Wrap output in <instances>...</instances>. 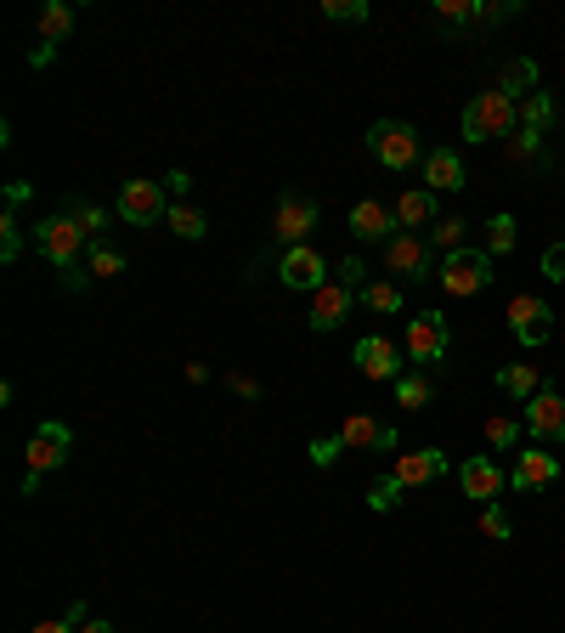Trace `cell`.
<instances>
[{"instance_id":"obj_1","label":"cell","mask_w":565,"mask_h":633,"mask_svg":"<svg viewBox=\"0 0 565 633\" xmlns=\"http://www.w3.org/2000/svg\"><path fill=\"white\" fill-rule=\"evenodd\" d=\"M514 125H520V108H514V97H503V91H480V97L464 108V136H469V142L509 136Z\"/></svg>"},{"instance_id":"obj_2","label":"cell","mask_w":565,"mask_h":633,"mask_svg":"<svg viewBox=\"0 0 565 633\" xmlns=\"http://www.w3.org/2000/svg\"><path fill=\"white\" fill-rule=\"evenodd\" d=\"M79 237H86V226H79L74 215H46V221L34 226L40 255H46L63 277H74V271H79Z\"/></svg>"},{"instance_id":"obj_3","label":"cell","mask_w":565,"mask_h":633,"mask_svg":"<svg viewBox=\"0 0 565 633\" xmlns=\"http://www.w3.org/2000/svg\"><path fill=\"white\" fill-rule=\"evenodd\" d=\"M441 289L447 295H458V300H469V295H480L492 284V255L487 249H458V255H441Z\"/></svg>"},{"instance_id":"obj_4","label":"cell","mask_w":565,"mask_h":633,"mask_svg":"<svg viewBox=\"0 0 565 633\" xmlns=\"http://www.w3.org/2000/svg\"><path fill=\"white\" fill-rule=\"evenodd\" d=\"M368 147L385 170H408L419 158V131L408 125V119H379V125L368 131Z\"/></svg>"},{"instance_id":"obj_5","label":"cell","mask_w":565,"mask_h":633,"mask_svg":"<svg viewBox=\"0 0 565 633\" xmlns=\"http://www.w3.org/2000/svg\"><path fill=\"white\" fill-rule=\"evenodd\" d=\"M385 260H390V271L401 277V284H430V277L441 271L435 249L424 244V237H413V232H396L390 244H385Z\"/></svg>"},{"instance_id":"obj_6","label":"cell","mask_w":565,"mask_h":633,"mask_svg":"<svg viewBox=\"0 0 565 633\" xmlns=\"http://www.w3.org/2000/svg\"><path fill=\"white\" fill-rule=\"evenodd\" d=\"M447 316L441 311H419L408 316V356H413V368H435L441 356H447Z\"/></svg>"},{"instance_id":"obj_7","label":"cell","mask_w":565,"mask_h":633,"mask_svg":"<svg viewBox=\"0 0 565 633\" xmlns=\"http://www.w3.org/2000/svg\"><path fill=\"white\" fill-rule=\"evenodd\" d=\"M509 334L520 340V345H549V334H554V306L549 300H538V295H514L509 300Z\"/></svg>"},{"instance_id":"obj_8","label":"cell","mask_w":565,"mask_h":633,"mask_svg":"<svg viewBox=\"0 0 565 633\" xmlns=\"http://www.w3.org/2000/svg\"><path fill=\"white\" fill-rule=\"evenodd\" d=\"M119 215H125L131 226H158L170 215V192L158 181H125L119 187Z\"/></svg>"},{"instance_id":"obj_9","label":"cell","mask_w":565,"mask_h":633,"mask_svg":"<svg viewBox=\"0 0 565 633\" xmlns=\"http://www.w3.org/2000/svg\"><path fill=\"white\" fill-rule=\"evenodd\" d=\"M272 232H277L289 249H300L306 237L317 232V204H311V198H300V192H282V198H277V215H272Z\"/></svg>"},{"instance_id":"obj_10","label":"cell","mask_w":565,"mask_h":633,"mask_svg":"<svg viewBox=\"0 0 565 633\" xmlns=\"http://www.w3.org/2000/svg\"><path fill=\"white\" fill-rule=\"evenodd\" d=\"M345 453H396V424H379L374 413H351L340 424Z\"/></svg>"},{"instance_id":"obj_11","label":"cell","mask_w":565,"mask_h":633,"mask_svg":"<svg viewBox=\"0 0 565 633\" xmlns=\"http://www.w3.org/2000/svg\"><path fill=\"white\" fill-rule=\"evenodd\" d=\"M351 306H356V289H345L340 277H329V284L311 295V329H317V334H334L345 316H351Z\"/></svg>"},{"instance_id":"obj_12","label":"cell","mask_w":565,"mask_h":633,"mask_svg":"<svg viewBox=\"0 0 565 633\" xmlns=\"http://www.w3.org/2000/svg\"><path fill=\"white\" fill-rule=\"evenodd\" d=\"M277 277H282V284H289V289H306V295H317L322 284H329V260H322L311 244H300V249H289V255H282Z\"/></svg>"},{"instance_id":"obj_13","label":"cell","mask_w":565,"mask_h":633,"mask_svg":"<svg viewBox=\"0 0 565 633\" xmlns=\"http://www.w3.org/2000/svg\"><path fill=\"white\" fill-rule=\"evenodd\" d=\"M68 442H74V435H68V424H40L34 435H29V475H46V469H57L63 458H68Z\"/></svg>"},{"instance_id":"obj_14","label":"cell","mask_w":565,"mask_h":633,"mask_svg":"<svg viewBox=\"0 0 565 633\" xmlns=\"http://www.w3.org/2000/svg\"><path fill=\"white\" fill-rule=\"evenodd\" d=\"M527 430L543 435V442H565V396L560 390H538L532 402H527Z\"/></svg>"},{"instance_id":"obj_15","label":"cell","mask_w":565,"mask_h":633,"mask_svg":"<svg viewBox=\"0 0 565 633\" xmlns=\"http://www.w3.org/2000/svg\"><path fill=\"white\" fill-rule=\"evenodd\" d=\"M549 125H554V97L532 91L527 102H520V153H538V142L549 136Z\"/></svg>"},{"instance_id":"obj_16","label":"cell","mask_w":565,"mask_h":633,"mask_svg":"<svg viewBox=\"0 0 565 633\" xmlns=\"http://www.w3.org/2000/svg\"><path fill=\"white\" fill-rule=\"evenodd\" d=\"M447 469V453L441 447H419V453H396V481L401 487H430L435 475Z\"/></svg>"},{"instance_id":"obj_17","label":"cell","mask_w":565,"mask_h":633,"mask_svg":"<svg viewBox=\"0 0 565 633\" xmlns=\"http://www.w3.org/2000/svg\"><path fill=\"white\" fill-rule=\"evenodd\" d=\"M458 487H464V498H480V503H492L498 492H503V469L480 453V458H469L464 469H458Z\"/></svg>"},{"instance_id":"obj_18","label":"cell","mask_w":565,"mask_h":633,"mask_svg":"<svg viewBox=\"0 0 565 633\" xmlns=\"http://www.w3.org/2000/svg\"><path fill=\"white\" fill-rule=\"evenodd\" d=\"M356 368L368 374V379H401L396 368V345L385 340V334H368V340H356Z\"/></svg>"},{"instance_id":"obj_19","label":"cell","mask_w":565,"mask_h":633,"mask_svg":"<svg viewBox=\"0 0 565 633\" xmlns=\"http://www.w3.org/2000/svg\"><path fill=\"white\" fill-rule=\"evenodd\" d=\"M554 475H560V458H554V453H520L509 487H514V492H538V487L554 481Z\"/></svg>"},{"instance_id":"obj_20","label":"cell","mask_w":565,"mask_h":633,"mask_svg":"<svg viewBox=\"0 0 565 633\" xmlns=\"http://www.w3.org/2000/svg\"><path fill=\"white\" fill-rule=\"evenodd\" d=\"M424 187H430V192H458V187H464V158H458L453 147H435V153L424 158Z\"/></svg>"},{"instance_id":"obj_21","label":"cell","mask_w":565,"mask_h":633,"mask_svg":"<svg viewBox=\"0 0 565 633\" xmlns=\"http://www.w3.org/2000/svg\"><path fill=\"white\" fill-rule=\"evenodd\" d=\"M396 226V210L379 204V198H362V204H351V232L356 237H390Z\"/></svg>"},{"instance_id":"obj_22","label":"cell","mask_w":565,"mask_h":633,"mask_svg":"<svg viewBox=\"0 0 565 633\" xmlns=\"http://www.w3.org/2000/svg\"><path fill=\"white\" fill-rule=\"evenodd\" d=\"M396 221L401 226H435V192L430 187H413L396 198Z\"/></svg>"},{"instance_id":"obj_23","label":"cell","mask_w":565,"mask_h":633,"mask_svg":"<svg viewBox=\"0 0 565 633\" xmlns=\"http://www.w3.org/2000/svg\"><path fill=\"white\" fill-rule=\"evenodd\" d=\"M68 34H74V7L68 0H46V7H40V40H46V46H63Z\"/></svg>"},{"instance_id":"obj_24","label":"cell","mask_w":565,"mask_h":633,"mask_svg":"<svg viewBox=\"0 0 565 633\" xmlns=\"http://www.w3.org/2000/svg\"><path fill=\"white\" fill-rule=\"evenodd\" d=\"M498 390H503V396H514V402H532V396L543 390V379H538V368H532V363H509V368L498 374Z\"/></svg>"},{"instance_id":"obj_25","label":"cell","mask_w":565,"mask_h":633,"mask_svg":"<svg viewBox=\"0 0 565 633\" xmlns=\"http://www.w3.org/2000/svg\"><path fill=\"white\" fill-rule=\"evenodd\" d=\"M498 91H503V97H520V91L532 97V91H538V63H532V57H509V63H503V79H498Z\"/></svg>"},{"instance_id":"obj_26","label":"cell","mask_w":565,"mask_h":633,"mask_svg":"<svg viewBox=\"0 0 565 633\" xmlns=\"http://www.w3.org/2000/svg\"><path fill=\"white\" fill-rule=\"evenodd\" d=\"M356 300L368 306V311H379V316H396V311H401V284H385V277H368Z\"/></svg>"},{"instance_id":"obj_27","label":"cell","mask_w":565,"mask_h":633,"mask_svg":"<svg viewBox=\"0 0 565 633\" xmlns=\"http://www.w3.org/2000/svg\"><path fill=\"white\" fill-rule=\"evenodd\" d=\"M430 396H435V385H430V374H424V368L396 379V402H401V408H430Z\"/></svg>"},{"instance_id":"obj_28","label":"cell","mask_w":565,"mask_h":633,"mask_svg":"<svg viewBox=\"0 0 565 633\" xmlns=\"http://www.w3.org/2000/svg\"><path fill=\"white\" fill-rule=\"evenodd\" d=\"M63 215H74L79 226H86V237H91V244H97V237H102V226H108V210L102 204H91V198H68V210Z\"/></svg>"},{"instance_id":"obj_29","label":"cell","mask_w":565,"mask_h":633,"mask_svg":"<svg viewBox=\"0 0 565 633\" xmlns=\"http://www.w3.org/2000/svg\"><path fill=\"white\" fill-rule=\"evenodd\" d=\"M86 271H91V277H119V271H125V255H119L113 244H102V237H97V244L86 249Z\"/></svg>"},{"instance_id":"obj_30","label":"cell","mask_w":565,"mask_h":633,"mask_svg":"<svg viewBox=\"0 0 565 633\" xmlns=\"http://www.w3.org/2000/svg\"><path fill=\"white\" fill-rule=\"evenodd\" d=\"M464 226H469L464 215H447V221H435V226H430V244H435L441 255H458V249H464Z\"/></svg>"},{"instance_id":"obj_31","label":"cell","mask_w":565,"mask_h":633,"mask_svg":"<svg viewBox=\"0 0 565 633\" xmlns=\"http://www.w3.org/2000/svg\"><path fill=\"white\" fill-rule=\"evenodd\" d=\"M165 221H170V232H176V237H187V244H198V237L210 232V226H204V215H198L192 204H170V215H165Z\"/></svg>"},{"instance_id":"obj_32","label":"cell","mask_w":565,"mask_h":633,"mask_svg":"<svg viewBox=\"0 0 565 633\" xmlns=\"http://www.w3.org/2000/svg\"><path fill=\"white\" fill-rule=\"evenodd\" d=\"M520 430H527V419H514V413H498V419H487V442H492L498 453H509V447L520 442Z\"/></svg>"},{"instance_id":"obj_33","label":"cell","mask_w":565,"mask_h":633,"mask_svg":"<svg viewBox=\"0 0 565 633\" xmlns=\"http://www.w3.org/2000/svg\"><path fill=\"white\" fill-rule=\"evenodd\" d=\"M514 237H520V232H514V215H492V221H487V255H509Z\"/></svg>"},{"instance_id":"obj_34","label":"cell","mask_w":565,"mask_h":633,"mask_svg":"<svg viewBox=\"0 0 565 633\" xmlns=\"http://www.w3.org/2000/svg\"><path fill=\"white\" fill-rule=\"evenodd\" d=\"M401 492H408V487H401V481H396V475H379V481L368 487V509H379V514H390V509L401 503Z\"/></svg>"},{"instance_id":"obj_35","label":"cell","mask_w":565,"mask_h":633,"mask_svg":"<svg viewBox=\"0 0 565 633\" xmlns=\"http://www.w3.org/2000/svg\"><path fill=\"white\" fill-rule=\"evenodd\" d=\"M18 255H23V226H18V215L7 210V215H0V260L12 266Z\"/></svg>"},{"instance_id":"obj_36","label":"cell","mask_w":565,"mask_h":633,"mask_svg":"<svg viewBox=\"0 0 565 633\" xmlns=\"http://www.w3.org/2000/svg\"><path fill=\"white\" fill-rule=\"evenodd\" d=\"M480 532H487V537H514V521H509V509H498V503H487V509H480Z\"/></svg>"},{"instance_id":"obj_37","label":"cell","mask_w":565,"mask_h":633,"mask_svg":"<svg viewBox=\"0 0 565 633\" xmlns=\"http://www.w3.org/2000/svg\"><path fill=\"white\" fill-rule=\"evenodd\" d=\"M322 12H329L334 23H368V0H329Z\"/></svg>"},{"instance_id":"obj_38","label":"cell","mask_w":565,"mask_h":633,"mask_svg":"<svg viewBox=\"0 0 565 633\" xmlns=\"http://www.w3.org/2000/svg\"><path fill=\"white\" fill-rule=\"evenodd\" d=\"M435 18L464 29V23H475V0H435Z\"/></svg>"},{"instance_id":"obj_39","label":"cell","mask_w":565,"mask_h":633,"mask_svg":"<svg viewBox=\"0 0 565 633\" xmlns=\"http://www.w3.org/2000/svg\"><path fill=\"white\" fill-rule=\"evenodd\" d=\"M340 453H345V442H340V435H317V442H311V464H317V469H329Z\"/></svg>"},{"instance_id":"obj_40","label":"cell","mask_w":565,"mask_h":633,"mask_svg":"<svg viewBox=\"0 0 565 633\" xmlns=\"http://www.w3.org/2000/svg\"><path fill=\"white\" fill-rule=\"evenodd\" d=\"M334 271H340V284H345V289H356V295H362V284H368V266H362L356 255H345Z\"/></svg>"},{"instance_id":"obj_41","label":"cell","mask_w":565,"mask_h":633,"mask_svg":"<svg viewBox=\"0 0 565 633\" xmlns=\"http://www.w3.org/2000/svg\"><path fill=\"white\" fill-rule=\"evenodd\" d=\"M520 12V0H503V7H487V0H475V23H503Z\"/></svg>"},{"instance_id":"obj_42","label":"cell","mask_w":565,"mask_h":633,"mask_svg":"<svg viewBox=\"0 0 565 633\" xmlns=\"http://www.w3.org/2000/svg\"><path fill=\"white\" fill-rule=\"evenodd\" d=\"M543 277H549V284H565V244L543 249Z\"/></svg>"},{"instance_id":"obj_43","label":"cell","mask_w":565,"mask_h":633,"mask_svg":"<svg viewBox=\"0 0 565 633\" xmlns=\"http://www.w3.org/2000/svg\"><path fill=\"white\" fill-rule=\"evenodd\" d=\"M29 63H34V68H52V63H57V46H46V40H40V46L29 52Z\"/></svg>"},{"instance_id":"obj_44","label":"cell","mask_w":565,"mask_h":633,"mask_svg":"<svg viewBox=\"0 0 565 633\" xmlns=\"http://www.w3.org/2000/svg\"><path fill=\"white\" fill-rule=\"evenodd\" d=\"M23 198H29V181H12V187H7V210H18Z\"/></svg>"},{"instance_id":"obj_45","label":"cell","mask_w":565,"mask_h":633,"mask_svg":"<svg viewBox=\"0 0 565 633\" xmlns=\"http://www.w3.org/2000/svg\"><path fill=\"white\" fill-rule=\"evenodd\" d=\"M34 633H79V628H74V622H68V617H57V622H40V628H34Z\"/></svg>"},{"instance_id":"obj_46","label":"cell","mask_w":565,"mask_h":633,"mask_svg":"<svg viewBox=\"0 0 565 633\" xmlns=\"http://www.w3.org/2000/svg\"><path fill=\"white\" fill-rule=\"evenodd\" d=\"M79 633H113V622H86V628H79Z\"/></svg>"},{"instance_id":"obj_47","label":"cell","mask_w":565,"mask_h":633,"mask_svg":"<svg viewBox=\"0 0 565 633\" xmlns=\"http://www.w3.org/2000/svg\"><path fill=\"white\" fill-rule=\"evenodd\" d=\"M560 136H565V125H560Z\"/></svg>"},{"instance_id":"obj_48","label":"cell","mask_w":565,"mask_h":633,"mask_svg":"<svg viewBox=\"0 0 565 633\" xmlns=\"http://www.w3.org/2000/svg\"><path fill=\"white\" fill-rule=\"evenodd\" d=\"M560 244H565V237H560Z\"/></svg>"}]
</instances>
